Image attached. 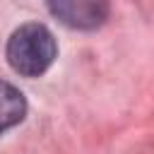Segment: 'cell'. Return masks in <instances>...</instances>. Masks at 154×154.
Instances as JSON below:
<instances>
[{"instance_id": "1", "label": "cell", "mask_w": 154, "mask_h": 154, "mask_svg": "<svg viewBox=\"0 0 154 154\" xmlns=\"http://www.w3.org/2000/svg\"><path fill=\"white\" fill-rule=\"evenodd\" d=\"M5 55L14 72L24 77H38L53 65L58 55V46H55L53 34L43 24L31 22V24L19 26L10 36Z\"/></svg>"}, {"instance_id": "2", "label": "cell", "mask_w": 154, "mask_h": 154, "mask_svg": "<svg viewBox=\"0 0 154 154\" xmlns=\"http://www.w3.org/2000/svg\"><path fill=\"white\" fill-rule=\"evenodd\" d=\"M46 5L70 29H96L108 17V0H46Z\"/></svg>"}, {"instance_id": "3", "label": "cell", "mask_w": 154, "mask_h": 154, "mask_svg": "<svg viewBox=\"0 0 154 154\" xmlns=\"http://www.w3.org/2000/svg\"><path fill=\"white\" fill-rule=\"evenodd\" d=\"M24 113H26L24 94L14 84L0 79V135L5 130L14 128L17 123H22Z\"/></svg>"}]
</instances>
